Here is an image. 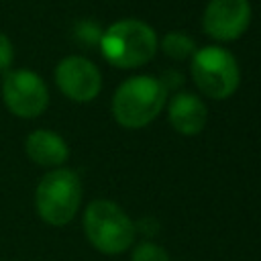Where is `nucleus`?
Instances as JSON below:
<instances>
[{
	"instance_id": "obj_3",
	"label": "nucleus",
	"mask_w": 261,
	"mask_h": 261,
	"mask_svg": "<svg viewBox=\"0 0 261 261\" xmlns=\"http://www.w3.org/2000/svg\"><path fill=\"white\" fill-rule=\"evenodd\" d=\"M84 232L90 245L104 255H118L130 249L137 224L110 200H94L84 210Z\"/></svg>"
},
{
	"instance_id": "obj_1",
	"label": "nucleus",
	"mask_w": 261,
	"mask_h": 261,
	"mask_svg": "<svg viewBox=\"0 0 261 261\" xmlns=\"http://www.w3.org/2000/svg\"><path fill=\"white\" fill-rule=\"evenodd\" d=\"M98 45L110 65L120 69H135L155 57L159 39L147 22L137 18H122L102 33Z\"/></svg>"
},
{
	"instance_id": "obj_12",
	"label": "nucleus",
	"mask_w": 261,
	"mask_h": 261,
	"mask_svg": "<svg viewBox=\"0 0 261 261\" xmlns=\"http://www.w3.org/2000/svg\"><path fill=\"white\" fill-rule=\"evenodd\" d=\"M130 261H169V255L163 247L153 241H143L133 247Z\"/></svg>"
},
{
	"instance_id": "obj_6",
	"label": "nucleus",
	"mask_w": 261,
	"mask_h": 261,
	"mask_svg": "<svg viewBox=\"0 0 261 261\" xmlns=\"http://www.w3.org/2000/svg\"><path fill=\"white\" fill-rule=\"evenodd\" d=\"M2 102L18 118H37L49 104L43 77L31 69H8L2 77Z\"/></svg>"
},
{
	"instance_id": "obj_4",
	"label": "nucleus",
	"mask_w": 261,
	"mask_h": 261,
	"mask_svg": "<svg viewBox=\"0 0 261 261\" xmlns=\"http://www.w3.org/2000/svg\"><path fill=\"white\" fill-rule=\"evenodd\" d=\"M82 204L80 175L67 167H55L41 177L35 190V210L51 226H65Z\"/></svg>"
},
{
	"instance_id": "obj_11",
	"label": "nucleus",
	"mask_w": 261,
	"mask_h": 261,
	"mask_svg": "<svg viewBox=\"0 0 261 261\" xmlns=\"http://www.w3.org/2000/svg\"><path fill=\"white\" fill-rule=\"evenodd\" d=\"M161 49L169 59L181 61V59H188V57L194 55L196 43L190 35L179 33V31H171L161 39Z\"/></svg>"
},
{
	"instance_id": "obj_14",
	"label": "nucleus",
	"mask_w": 261,
	"mask_h": 261,
	"mask_svg": "<svg viewBox=\"0 0 261 261\" xmlns=\"http://www.w3.org/2000/svg\"><path fill=\"white\" fill-rule=\"evenodd\" d=\"M77 37L84 41V43H100V37H102V31L96 27V22H80L77 24Z\"/></svg>"
},
{
	"instance_id": "obj_8",
	"label": "nucleus",
	"mask_w": 261,
	"mask_h": 261,
	"mask_svg": "<svg viewBox=\"0 0 261 261\" xmlns=\"http://www.w3.org/2000/svg\"><path fill=\"white\" fill-rule=\"evenodd\" d=\"M251 22L249 0H210L206 4L202 27L204 33L220 43L237 41Z\"/></svg>"
},
{
	"instance_id": "obj_13",
	"label": "nucleus",
	"mask_w": 261,
	"mask_h": 261,
	"mask_svg": "<svg viewBox=\"0 0 261 261\" xmlns=\"http://www.w3.org/2000/svg\"><path fill=\"white\" fill-rule=\"evenodd\" d=\"M12 59H14V49H12V43L10 39L0 31V71H8L10 65H12Z\"/></svg>"
},
{
	"instance_id": "obj_5",
	"label": "nucleus",
	"mask_w": 261,
	"mask_h": 261,
	"mask_svg": "<svg viewBox=\"0 0 261 261\" xmlns=\"http://www.w3.org/2000/svg\"><path fill=\"white\" fill-rule=\"evenodd\" d=\"M190 71L196 88L212 100L230 98L241 84V69L234 55L218 45L196 49Z\"/></svg>"
},
{
	"instance_id": "obj_10",
	"label": "nucleus",
	"mask_w": 261,
	"mask_h": 261,
	"mask_svg": "<svg viewBox=\"0 0 261 261\" xmlns=\"http://www.w3.org/2000/svg\"><path fill=\"white\" fill-rule=\"evenodd\" d=\"M24 151L29 159L41 167H61L69 157V147L65 139L49 128L33 130L24 141Z\"/></svg>"
},
{
	"instance_id": "obj_2",
	"label": "nucleus",
	"mask_w": 261,
	"mask_h": 261,
	"mask_svg": "<svg viewBox=\"0 0 261 261\" xmlns=\"http://www.w3.org/2000/svg\"><path fill=\"white\" fill-rule=\"evenodd\" d=\"M167 102V88L159 77L135 75L124 80L112 96V116L124 128L151 124Z\"/></svg>"
},
{
	"instance_id": "obj_7",
	"label": "nucleus",
	"mask_w": 261,
	"mask_h": 261,
	"mask_svg": "<svg viewBox=\"0 0 261 261\" xmlns=\"http://www.w3.org/2000/svg\"><path fill=\"white\" fill-rule=\"evenodd\" d=\"M55 84L73 102H92L102 90V73L82 55L63 57L55 67Z\"/></svg>"
},
{
	"instance_id": "obj_9",
	"label": "nucleus",
	"mask_w": 261,
	"mask_h": 261,
	"mask_svg": "<svg viewBox=\"0 0 261 261\" xmlns=\"http://www.w3.org/2000/svg\"><path fill=\"white\" fill-rule=\"evenodd\" d=\"M167 118L173 130L184 137H196L204 130L208 122V108L192 92H177L167 104Z\"/></svg>"
}]
</instances>
